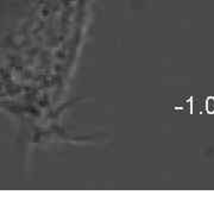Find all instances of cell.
<instances>
[{
  "instance_id": "obj_1",
  "label": "cell",
  "mask_w": 214,
  "mask_h": 214,
  "mask_svg": "<svg viewBox=\"0 0 214 214\" xmlns=\"http://www.w3.org/2000/svg\"><path fill=\"white\" fill-rule=\"evenodd\" d=\"M208 111L211 113H213V111H214V99H209L208 100Z\"/></svg>"
}]
</instances>
